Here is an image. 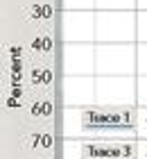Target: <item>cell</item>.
Returning <instances> with one entry per match:
<instances>
[{
    "label": "cell",
    "instance_id": "1",
    "mask_svg": "<svg viewBox=\"0 0 147 159\" xmlns=\"http://www.w3.org/2000/svg\"><path fill=\"white\" fill-rule=\"evenodd\" d=\"M131 146H118V143H100V146H86L82 159H131Z\"/></svg>",
    "mask_w": 147,
    "mask_h": 159
},
{
    "label": "cell",
    "instance_id": "2",
    "mask_svg": "<svg viewBox=\"0 0 147 159\" xmlns=\"http://www.w3.org/2000/svg\"><path fill=\"white\" fill-rule=\"evenodd\" d=\"M84 125L86 127H131L134 120L131 116H124V114L118 111H93L84 116Z\"/></svg>",
    "mask_w": 147,
    "mask_h": 159
}]
</instances>
